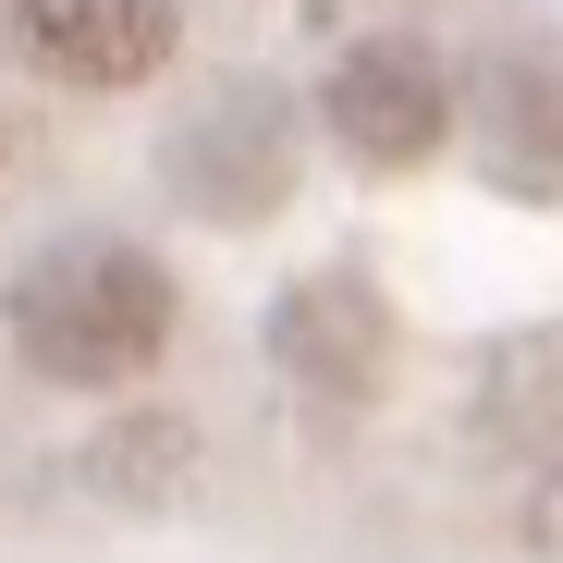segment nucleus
Returning a JSON list of instances; mask_svg holds the SVG:
<instances>
[{"label":"nucleus","mask_w":563,"mask_h":563,"mask_svg":"<svg viewBox=\"0 0 563 563\" xmlns=\"http://www.w3.org/2000/svg\"><path fill=\"white\" fill-rule=\"evenodd\" d=\"M172 319H184L172 269L147 245H111V233H74V245L25 257L13 295H0L13 355L37 367V380H62V393H111V380H135V367H159Z\"/></svg>","instance_id":"nucleus-1"},{"label":"nucleus","mask_w":563,"mask_h":563,"mask_svg":"<svg viewBox=\"0 0 563 563\" xmlns=\"http://www.w3.org/2000/svg\"><path fill=\"white\" fill-rule=\"evenodd\" d=\"M319 123H331L367 172H405V159H429V147L453 135V86H441V62H429L417 37H367V49L331 62Z\"/></svg>","instance_id":"nucleus-2"},{"label":"nucleus","mask_w":563,"mask_h":563,"mask_svg":"<svg viewBox=\"0 0 563 563\" xmlns=\"http://www.w3.org/2000/svg\"><path fill=\"white\" fill-rule=\"evenodd\" d=\"M13 49L49 86H147L184 49L172 0H13Z\"/></svg>","instance_id":"nucleus-3"},{"label":"nucleus","mask_w":563,"mask_h":563,"mask_svg":"<svg viewBox=\"0 0 563 563\" xmlns=\"http://www.w3.org/2000/svg\"><path fill=\"white\" fill-rule=\"evenodd\" d=\"M380 343H393L380 331V295H367L355 269H319V282H295V295L269 307V355L295 367L307 393H343V405L380 380Z\"/></svg>","instance_id":"nucleus-4"}]
</instances>
